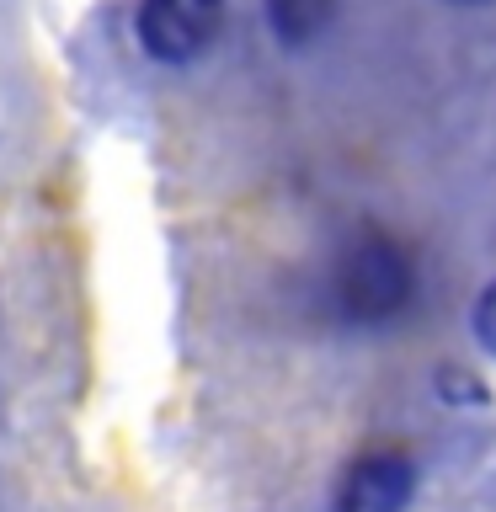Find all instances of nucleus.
I'll return each instance as SVG.
<instances>
[{
    "label": "nucleus",
    "instance_id": "1",
    "mask_svg": "<svg viewBox=\"0 0 496 512\" xmlns=\"http://www.w3.org/2000/svg\"><path fill=\"white\" fill-rule=\"evenodd\" d=\"M416 294V267L411 256L379 230H358L336 251L331 267V310L347 326H384L411 304Z\"/></svg>",
    "mask_w": 496,
    "mask_h": 512
},
{
    "label": "nucleus",
    "instance_id": "2",
    "mask_svg": "<svg viewBox=\"0 0 496 512\" xmlns=\"http://www.w3.org/2000/svg\"><path fill=\"white\" fill-rule=\"evenodd\" d=\"M219 22H224V0H144L139 43L144 54L166 64H187L219 38Z\"/></svg>",
    "mask_w": 496,
    "mask_h": 512
},
{
    "label": "nucleus",
    "instance_id": "3",
    "mask_svg": "<svg viewBox=\"0 0 496 512\" xmlns=\"http://www.w3.org/2000/svg\"><path fill=\"white\" fill-rule=\"evenodd\" d=\"M416 496V464L395 448L352 459L336 480L331 512H406Z\"/></svg>",
    "mask_w": 496,
    "mask_h": 512
},
{
    "label": "nucleus",
    "instance_id": "4",
    "mask_svg": "<svg viewBox=\"0 0 496 512\" xmlns=\"http://www.w3.org/2000/svg\"><path fill=\"white\" fill-rule=\"evenodd\" d=\"M267 22L278 32V43L304 48L315 43L331 22V0H267Z\"/></svg>",
    "mask_w": 496,
    "mask_h": 512
},
{
    "label": "nucleus",
    "instance_id": "5",
    "mask_svg": "<svg viewBox=\"0 0 496 512\" xmlns=\"http://www.w3.org/2000/svg\"><path fill=\"white\" fill-rule=\"evenodd\" d=\"M470 326H475V342L496 358V283H486V294L475 299V315H470Z\"/></svg>",
    "mask_w": 496,
    "mask_h": 512
},
{
    "label": "nucleus",
    "instance_id": "6",
    "mask_svg": "<svg viewBox=\"0 0 496 512\" xmlns=\"http://www.w3.org/2000/svg\"><path fill=\"white\" fill-rule=\"evenodd\" d=\"M459 6H475V0H459Z\"/></svg>",
    "mask_w": 496,
    "mask_h": 512
}]
</instances>
